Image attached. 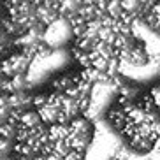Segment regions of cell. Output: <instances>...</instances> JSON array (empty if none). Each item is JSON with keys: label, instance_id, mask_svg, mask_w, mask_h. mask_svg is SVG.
I'll return each instance as SVG.
<instances>
[{"label": "cell", "instance_id": "7a4b0ae2", "mask_svg": "<svg viewBox=\"0 0 160 160\" xmlns=\"http://www.w3.org/2000/svg\"><path fill=\"white\" fill-rule=\"evenodd\" d=\"M72 35H74L72 23L65 16H60L53 23L44 27V44L49 49H63V46L72 39Z\"/></svg>", "mask_w": 160, "mask_h": 160}, {"label": "cell", "instance_id": "6da1fadb", "mask_svg": "<svg viewBox=\"0 0 160 160\" xmlns=\"http://www.w3.org/2000/svg\"><path fill=\"white\" fill-rule=\"evenodd\" d=\"M69 60V53L65 49H46L44 53L33 57L30 62V67L27 71V79L28 85H39L44 79H48L53 72H57L58 69L67 63Z\"/></svg>", "mask_w": 160, "mask_h": 160}, {"label": "cell", "instance_id": "3957f363", "mask_svg": "<svg viewBox=\"0 0 160 160\" xmlns=\"http://www.w3.org/2000/svg\"><path fill=\"white\" fill-rule=\"evenodd\" d=\"M158 2H160V0H141V4L146 7V11H150L151 7H153L155 4H158Z\"/></svg>", "mask_w": 160, "mask_h": 160}]
</instances>
